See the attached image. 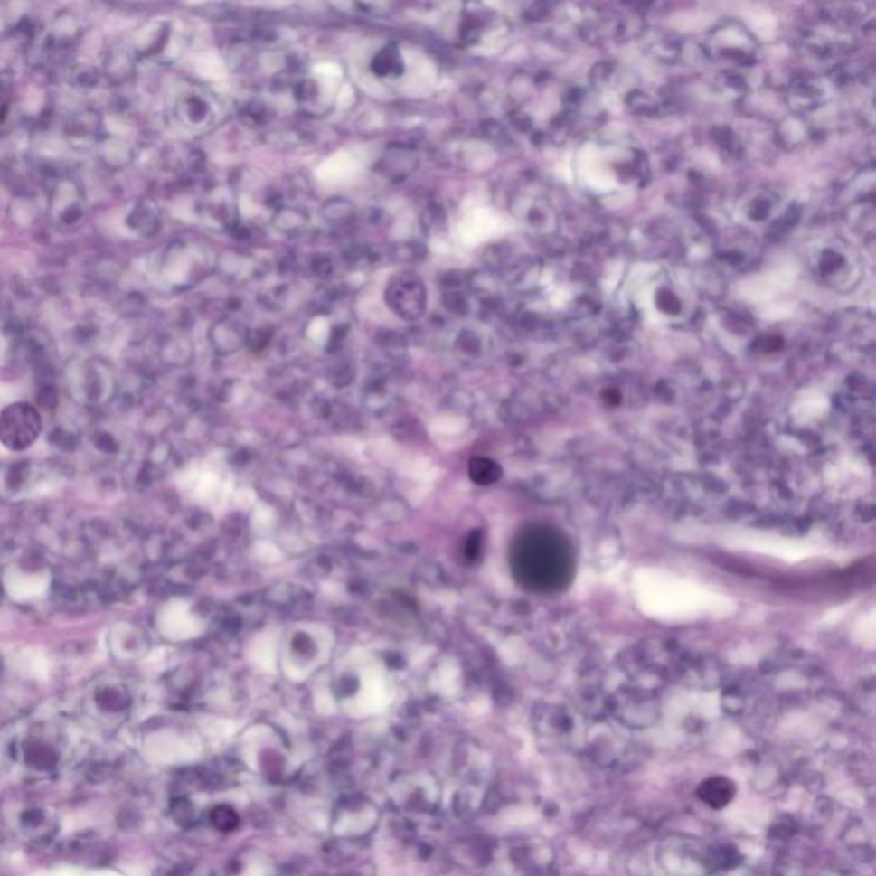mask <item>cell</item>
I'll list each match as a JSON object with an SVG mask.
<instances>
[{
  "instance_id": "6da1fadb",
  "label": "cell",
  "mask_w": 876,
  "mask_h": 876,
  "mask_svg": "<svg viewBox=\"0 0 876 876\" xmlns=\"http://www.w3.org/2000/svg\"><path fill=\"white\" fill-rule=\"evenodd\" d=\"M515 570L536 589H558L572 572V555L561 536L542 527L529 529L515 544Z\"/></svg>"
},
{
  "instance_id": "7a4b0ae2",
  "label": "cell",
  "mask_w": 876,
  "mask_h": 876,
  "mask_svg": "<svg viewBox=\"0 0 876 876\" xmlns=\"http://www.w3.org/2000/svg\"><path fill=\"white\" fill-rule=\"evenodd\" d=\"M64 381L71 398L86 408H101L117 394L115 370L98 356L71 360L65 365Z\"/></svg>"
},
{
  "instance_id": "3957f363",
  "label": "cell",
  "mask_w": 876,
  "mask_h": 876,
  "mask_svg": "<svg viewBox=\"0 0 876 876\" xmlns=\"http://www.w3.org/2000/svg\"><path fill=\"white\" fill-rule=\"evenodd\" d=\"M43 431L40 411L30 402L17 400L0 410V444L11 452L32 448Z\"/></svg>"
},
{
  "instance_id": "277c9868",
  "label": "cell",
  "mask_w": 876,
  "mask_h": 876,
  "mask_svg": "<svg viewBox=\"0 0 876 876\" xmlns=\"http://www.w3.org/2000/svg\"><path fill=\"white\" fill-rule=\"evenodd\" d=\"M48 216L53 223L74 226L86 212V193L72 176H57L48 192Z\"/></svg>"
},
{
  "instance_id": "5b68a950",
  "label": "cell",
  "mask_w": 876,
  "mask_h": 876,
  "mask_svg": "<svg viewBox=\"0 0 876 876\" xmlns=\"http://www.w3.org/2000/svg\"><path fill=\"white\" fill-rule=\"evenodd\" d=\"M385 302L400 319H419L427 310V287L415 272H399L387 285Z\"/></svg>"
},
{
  "instance_id": "8992f818",
  "label": "cell",
  "mask_w": 876,
  "mask_h": 876,
  "mask_svg": "<svg viewBox=\"0 0 876 876\" xmlns=\"http://www.w3.org/2000/svg\"><path fill=\"white\" fill-rule=\"evenodd\" d=\"M172 112L176 124L191 132L209 127L214 120V105L211 98L195 88L185 89L175 96Z\"/></svg>"
},
{
  "instance_id": "52a82bcc",
  "label": "cell",
  "mask_w": 876,
  "mask_h": 876,
  "mask_svg": "<svg viewBox=\"0 0 876 876\" xmlns=\"http://www.w3.org/2000/svg\"><path fill=\"white\" fill-rule=\"evenodd\" d=\"M191 245L187 243H174L163 255L161 262V276L172 287H184L197 279L193 272V259H192Z\"/></svg>"
},
{
  "instance_id": "ba28073f",
  "label": "cell",
  "mask_w": 876,
  "mask_h": 876,
  "mask_svg": "<svg viewBox=\"0 0 876 876\" xmlns=\"http://www.w3.org/2000/svg\"><path fill=\"white\" fill-rule=\"evenodd\" d=\"M108 651L113 657L132 659L139 657L144 651V636L141 630L130 623H115L108 630Z\"/></svg>"
},
{
  "instance_id": "9c48e42d",
  "label": "cell",
  "mask_w": 876,
  "mask_h": 876,
  "mask_svg": "<svg viewBox=\"0 0 876 876\" xmlns=\"http://www.w3.org/2000/svg\"><path fill=\"white\" fill-rule=\"evenodd\" d=\"M170 34L172 28L166 23L155 21L134 34V40L130 42L128 48L136 57H156L168 45Z\"/></svg>"
},
{
  "instance_id": "30bf717a",
  "label": "cell",
  "mask_w": 876,
  "mask_h": 876,
  "mask_svg": "<svg viewBox=\"0 0 876 876\" xmlns=\"http://www.w3.org/2000/svg\"><path fill=\"white\" fill-rule=\"evenodd\" d=\"M126 223L130 231L141 237H155L161 228V211L158 204L149 197L136 201V204L128 211Z\"/></svg>"
},
{
  "instance_id": "8fae6325",
  "label": "cell",
  "mask_w": 876,
  "mask_h": 876,
  "mask_svg": "<svg viewBox=\"0 0 876 876\" xmlns=\"http://www.w3.org/2000/svg\"><path fill=\"white\" fill-rule=\"evenodd\" d=\"M136 55L128 47L115 45L110 48L105 64L103 74L112 84H126L136 74Z\"/></svg>"
},
{
  "instance_id": "7c38bea8",
  "label": "cell",
  "mask_w": 876,
  "mask_h": 876,
  "mask_svg": "<svg viewBox=\"0 0 876 876\" xmlns=\"http://www.w3.org/2000/svg\"><path fill=\"white\" fill-rule=\"evenodd\" d=\"M418 163H419V158H418L415 151L406 149V147H398V149H389L383 155L379 165H377V170L387 178L402 180V178H406L415 172Z\"/></svg>"
},
{
  "instance_id": "4fadbf2b",
  "label": "cell",
  "mask_w": 876,
  "mask_h": 876,
  "mask_svg": "<svg viewBox=\"0 0 876 876\" xmlns=\"http://www.w3.org/2000/svg\"><path fill=\"white\" fill-rule=\"evenodd\" d=\"M67 136L74 143H95L101 139V117L99 113L88 108L76 113L71 122H67Z\"/></svg>"
},
{
  "instance_id": "5bb4252c",
  "label": "cell",
  "mask_w": 876,
  "mask_h": 876,
  "mask_svg": "<svg viewBox=\"0 0 876 876\" xmlns=\"http://www.w3.org/2000/svg\"><path fill=\"white\" fill-rule=\"evenodd\" d=\"M209 337L218 350L235 351L243 344L247 331L237 320L224 317V319L216 320V324L211 327Z\"/></svg>"
},
{
  "instance_id": "9a60e30c",
  "label": "cell",
  "mask_w": 876,
  "mask_h": 876,
  "mask_svg": "<svg viewBox=\"0 0 876 876\" xmlns=\"http://www.w3.org/2000/svg\"><path fill=\"white\" fill-rule=\"evenodd\" d=\"M734 793H736V786L728 777L705 779L697 789V795L702 801L716 810L724 808L733 799Z\"/></svg>"
},
{
  "instance_id": "2e32d148",
  "label": "cell",
  "mask_w": 876,
  "mask_h": 876,
  "mask_svg": "<svg viewBox=\"0 0 876 876\" xmlns=\"http://www.w3.org/2000/svg\"><path fill=\"white\" fill-rule=\"evenodd\" d=\"M96 147L99 153V160L110 168H124L132 161V147L124 139L101 137Z\"/></svg>"
},
{
  "instance_id": "e0dca14e",
  "label": "cell",
  "mask_w": 876,
  "mask_h": 876,
  "mask_svg": "<svg viewBox=\"0 0 876 876\" xmlns=\"http://www.w3.org/2000/svg\"><path fill=\"white\" fill-rule=\"evenodd\" d=\"M372 71L375 76L381 78H394L402 74L404 62L396 47H385L372 59Z\"/></svg>"
},
{
  "instance_id": "ac0fdd59",
  "label": "cell",
  "mask_w": 876,
  "mask_h": 876,
  "mask_svg": "<svg viewBox=\"0 0 876 876\" xmlns=\"http://www.w3.org/2000/svg\"><path fill=\"white\" fill-rule=\"evenodd\" d=\"M272 223H274V226H276L279 231H298V230H302L305 223H306V214L302 212L300 209H279V211L274 214Z\"/></svg>"
},
{
  "instance_id": "d6986e66",
  "label": "cell",
  "mask_w": 876,
  "mask_h": 876,
  "mask_svg": "<svg viewBox=\"0 0 876 876\" xmlns=\"http://www.w3.org/2000/svg\"><path fill=\"white\" fill-rule=\"evenodd\" d=\"M322 214L331 223H341V221L350 220L353 216V204L344 201V199H339V197L331 199L329 203H325V206L322 209Z\"/></svg>"
},
{
  "instance_id": "ffe728a7",
  "label": "cell",
  "mask_w": 876,
  "mask_h": 876,
  "mask_svg": "<svg viewBox=\"0 0 876 876\" xmlns=\"http://www.w3.org/2000/svg\"><path fill=\"white\" fill-rule=\"evenodd\" d=\"M71 78H72V84H76L80 88H95L98 80L101 78V72L91 65H78V67H74Z\"/></svg>"
},
{
  "instance_id": "44dd1931",
  "label": "cell",
  "mask_w": 876,
  "mask_h": 876,
  "mask_svg": "<svg viewBox=\"0 0 876 876\" xmlns=\"http://www.w3.org/2000/svg\"><path fill=\"white\" fill-rule=\"evenodd\" d=\"M444 305L447 306V310L454 312V314H466L467 312V302H466V297L462 295L461 289L454 287V289H447L444 293Z\"/></svg>"
}]
</instances>
